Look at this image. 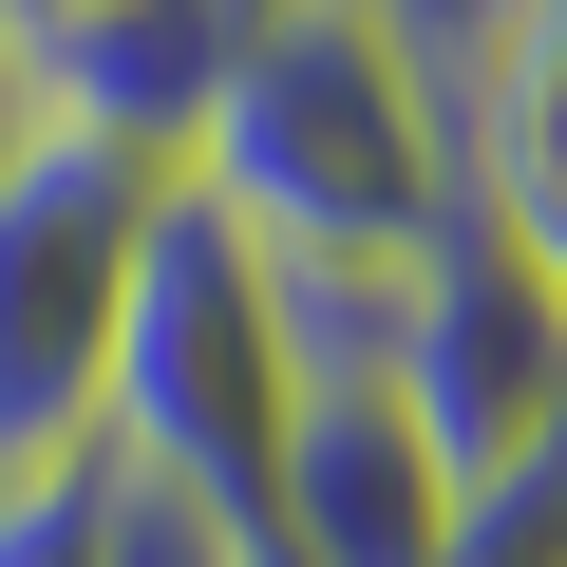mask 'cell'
<instances>
[{
    "instance_id": "6da1fadb",
    "label": "cell",
    "mask_w": 567,
    "mask_h": 567,
    "mask_svg": "<svg viewBox=\"0 0 567 567\" xmlns=\"http://www.w3.org/2000/svg\"><path fill=\"white\" fill-rule=\"evenodd\" d=\"M284 303H379L416 284L473 208H454V95L416 20H341V0H265L189 171H171Z\"/></svg>"
},
{
    "instance_id": "7a4b0ae2",
    "label": "cell",
    "mask_w": 567,
    "mask_h": 567,
    "mask_svg": "<svg viewBox=\"0 0 567 567\" xmlns=\"http://www.w3.org/2000/svg\"><path fill=\"white\" fill-rule=\"evenodd\" d=\"M284 398H303V322H284V284L171 189V208H152V265H133V322H114L95 454H114L133 492H189V511L265 529V492H284Z\"/></svg>"
},
{
    "instance_id": "3957f363",
    "label": "cell",
    "mask_w": 567,
    "mask_h": 567,
    "mask_svg": "<svg viewBox=\"0 0 567 567\" xmlns=\"http://www.w3.org/2000/svg\"><path fill=\"white\" fill-rule=\"evenodd\" d=\"M152 208H171V171H133V152H95V133H39V114H20V152H0V473L95 454Z\"/></svg>"
},
{
    "instance_id": "277c9868",
    "label": "cell",
    "mask_w": 567,
    "mask_h": 567,
    "mask_svg": "<svg viewBox=\"0 0 567 567\" xmlns=\"http://www.w3.org/2000/svg\"><path fill=\"white\" fill-rule=\"evenodd\" d=\"M379 379L416 398V435L454 454V492H511V473H548V454H567V303H548L492 227H454V246L398 284Z\"/></svg>"
},
{
    "instance_id": "5b68a950",
    "label": "cell",
    "mask_w": 567,
    "mask_h": 567,
    "mask_svg": "<svg viewBox=\"0 0 567 567\" xmlns=\"http://www.w3.org/2000/svg\"><path fill=\"white\" fill-rule=\"evenodd\" d=\"M473 492L416 435V398L379 360H303L284 398V492H265V567H454Z\"/></svg>"
},
{
    "instance_id": "8992f818",
    "label": "cell",
    "mask_w": 567,
    "mask_h": 567,
    "mask_svg": "<svg viewBox=\"0 0 567 567\" xmlns=\"http://www.w3.org/2000/svg\"><path fill=\"white\" fill-rule=\"evenodd\" d=\"M435 95H454V208L567 303V0H435Z\"/></svg>"
},
{
    "instance_id": "52a82bcc",
    "label": "cell",
    "mask_w": 567,
    "mask_h": 567,
    "mask_svg": "<svg viewBox=\"0 0 567 567\" xmlns=\"http://www.w3.org/2000/svg\"><path fill=\"white\" fill-rule=\"evenodd\" d=\"M95 567H265V529H227V511H189V492H133V473L95 454Z\"/></svg>"
},
{
    "instance_id": "ba28073f",
    "label": "cell",
    "mask_w": 567,
    "mask_h": 567,
    "mask_svg": "<svg viewBox=\"0 0 567 567\" xmlns=\"http://www.w3.org/2000/svg\"><path fill=\"white\" fill-rule=\"evenodd\" d=\"M0 567H95V454L0 473Z\"/></svg>"
},
{
    "instance_id": "9c48e42d",
    "label": "cell",
    "mask_w": 567,
    "mask_h": 567,
    "mask_svg": "<svg viewBox=\"0 0 567 567\" xmlns=\"http://www.w3.org/2000/svg\"><path fill=\"white\" fill-rule=\"evenodd\" d=\"M20 20H76V0H0V39H20Z\"/></svg>"
},
{
    "instance_id": "30bf717a",
    "label": "cell",
    "mask_w": 567,
    "mask_h": 567,
    "mask_svg": "<svg viewBox=\"0 0 567 567\" xmlns=\"http://www.w3.org/2000/svg\"><path fill=\"white\" fill-rule=\"evenodd\" d=\"M341 20H435V0H341Z\"/></svg>"
}]
</instances>
